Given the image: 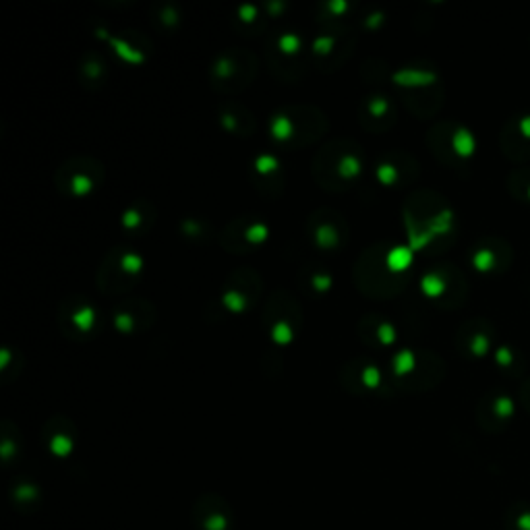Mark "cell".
<instances>
[{"mask_svg": "<svg viewBox=\"0 0 530 530\" xmlns=\"http://www.w3.org/2000/svg\"><path fill=\"white\" fill-rule=\"evenodd\" d=\"M468 346L475 357H485L491 348V338L485 332H477L473 338H470Z\"/></svg>", "mask_w": 530, "mask_h": 530, "instance_id": "obj_24", "label": "cell"}, {"mask_svg": "<svg viewBox=\"0 0 530 530\" xmlns=\"http://www.w3.org/2000/svg\"><path fill=\"white\" fill-rule=\"evenodd\" d=\"M317 176H323L319 181L326 187H336V185H350L352 181H357L363 172V154L361 147L352 141H336L330 143L328 147H323L321 154L317 156L315 162Z\"/></svg>", "mask_w": 530, "mask_h": 530, "instance_id": "obj_1", "label": "cell"}, {"mask_svg": "<svg viewBox=\"0 0 530 530\" xmlns=\"http://www.w3.org/2000/svg\"><path fill=\"white\" fill-rule=\"evenodd\" d=\"M381 381H384V373H381V369L373 361H363L361 371H359V384L365 388V392L379 388Z\"/></svg>", "mask_w": 530, "mask_h": 530, "instance_id": "obj_14", "label": "cell"}, {"mask_svg": "<svg viewBox=\"0 0 530 530\" xmlns=\"http://www.w3.org/2000/svg\"><path fill=\"white\" fill-rule=\"evenodd\" d=\"M15 437L9 435L7 431V425H5V431H3V444H0V454H3V462L9 466L13 458L19 456V441H13Z\"/></svg>", "mask_w": 530, "mask_h": 530, "instance_id": "obj_22", "label": "cell"}, {"mask_svg": "<svg viewBox=\"0 0 530 530\" xmlns=\"http://www.w3.org/2000/svg\"><path fill=\"white\" fill-rule=\"evenodd\" d=\"M195 530H234V510L220 493H201L191 508Z\"/></svg>", "mask_w": 530, "mask_h": 530, "instance_id": "obj_3", "label": "cell"}, {"mask_svg": "<svg viewBox=\"0 0 530 530\" xmlns=\"http://www.w3.org/2000/svg\"><path fill=\"white\" fill-rule=\"evenodd\" d=\"M473 265L479 272H493L495 265H497V257L491 249H477L473 253Z\"/></svg>", "mask_w": 530, "mask_h": 530, "instance_id": "obj_17", "label": "cell"}, {"mask_svg": "<svg viewBox=\"0 0 530 530\" xmlns=\"http://www.w3.org/2000/svg\"><path fill=\"white\" fill-rule=\"evenodd\" d=\"M203 230V224L197 222V220H185L183 222V232L187 234V237H201Z\"/></svg>", "mask_w": 530, "mask_h": 530, "instance_id": "obj_27", "label": "cell"}, {"mask_svg": "<svg viewBox=\"0 0 530 530\" xmlns=\"http://www.w3.org/2000/svg\"><path fill=\"white\" fill-rule=\"evenodd\" d=\"M9 499H11V506L23 514V516H29L34 514L42 508V502H44V493L40 489V485L32 479H15L11 483V489H9Z\"/></svg>", "mask_w": 530, "mask_h": 530, "instance_id": "obj_5", "label": "cell"}, {"mask_svg": "<svg viewBox=\"0 0 530 530\" xmlns=\"http://www.w3.org/2000/svg\"><path fill=\"white\" fill-rule=\"evenodd\" d=\"M365 112H367V119L373 121H384L390 119V100L386 96H369L365 100Z\"/></svg>", "mask_w": 530, "mask_h": 530, "instance_id": "obj_13", "label": "cell"}, {"mask_svg": "<svg viewBox=\"0 0 530 530\" xmlns=\"http://www.w3.org/2000/svg\"><path fill=\"white\" fill-rule=\"evenodd\" d=\"M239 17H241V21H245V23H253V21L257 19V7H255V5H243V7L239 9Z\"/></svg>", "mask_w": 530, "mask_h": 530, "instance_id": "obj_29", "label": "cell"}, {"mask_svg": "<svg viewBox=\"0 0 530 530\" xmlns=\"http://www.w3.org/2000/svg\"><path fill=\"white\" fill-rule=\"evenodd\" d=\"M412 253H415V249H412V247H394V249H390L386 253L388 268L394 274H400V272L408 270V265L412 263Z\"/></svg>", "mask_w": 530, "mask_h": 530, "instance_id": "obj_12", "label": "cell"}, {"mask_svg": "<svg viewBox=\"0 0 530 530\" xmlns=\"http://www.w3.org/2000/svg\"><path fill=\"white\" fill-rule=\"evenodd\" d=\"M421 288L423 292L427 294L429 299H437L441 297L448 290V282L444 278V274L439 272H427L423 278H421Z\"/></svg>", "mask_w": 530, "mask_h": 530, "instance_id": "obj_15", "label": "cell"}, {"mask_svg": "<svg viewBox=\"0 0 530 530\" xmlns=\"http://www.w3.org/2000/svg\"><path fill=\"white\" fill-rule=\"evenodd\" d=\"M518 129H520V133H522L524 139H530V114H524L522 116L520 123H518Z\"/></svg>", "mask_w": 530, "mask_h": 530, "instance_id": "obj_30", "label": "cell"}, {"mask_svg": "<svg viewBox=\"0 0 530 530\" xmlns=\"http://www.w3.org/2000/svg\"><path fill=\"white\" fill-rule=\"evenodd\" d=\"M42 437H44V444H46L48 452H52L56 458H67L75 450L77 429L73 427V423L69 419L56 417V419L46 423Z\"/></svg>", "mask_w": 530, "mask_h": 530, "instance_id": "obj_4", "label": "cell"}, {"mask_svg": "<svg viewBox=\"0 0 530 530\" xmlns=\"http://www.w3.org/2000/svg\"><path fill=\"white\" fill-rule=\"evenodd\" d=\"M311 284H313L315 290L323 292V290H328V288L332 286V276L323 274V272H315V274L311 276Z\"/></svg>", "mask_w": 530, "mask_h": 530, "instance_id": "obj_26", "label": "cell"}, {"mask_svg": "<svg viewBox=\"0 0 530 530\" xmlns=\"http://www.w3.org/2000/svg\"><path fill=\"white\" fill-rule=\"evenodd\" d=\"M313 234V241L317 247L321 249H336L342 243V230L338 228V224L334 220L328 222H317V226L311 230Z\"/></svg>", "mask_w": 530, "mask_h": 530, "instance_id": "obj_8", "label": "cell"}, {"mask_svg": "<svg viewBox=\"0 0 530 530\" xmlns=\"http://www.w3.org/2000/svg\"><path fill=\"white\" fill-rule=\"evenodd\" d=\"M278 52H282L284 56H292L301 52V38L294 34V32H286L278 38Z\"/></svg>", "mask_w": 530, "mask_h": 530, "instance_id": "obj_19", "label": "cell"}, {"mask_svg": "<svg viewBox=\"0 0 530 530\" xmlns=\"http://www.w3.org/2000/svg\"><path fill=\"white\" fill-rule=\"evenodd\" d=\"M375 334H377V340L384 346H390L396 340V330H394L392 323L386 321V319H379L375 323Z\"/></svg>", "mask_w": 530, "mask_h": 530, "instance_id": "obj_23", "label": "cell"}, {"mask_svg": "<svg viewBox=\"0 0 530 530\" xmlns=\"http://www.w3.org/2000/svg\"><path fill=\"white\" fill-rule=\"evenodd\" d=\"M56 185L71 197L90 195L98 185H102V164L90 158L69 160L58 170Z\"/></svg>", "mask_w": 530, "mask_h": 530, "instance_id": "obj_2", "label": "cell"}, {"mask_svg": "<svg viewBox=\"0 0 530 530\" xmlns=\"http://www.w3.org/2000/svg\"><path fill=\"white\" fill-rule=\"evenodd\" d=\"M526 193H528V199H530V185H528V191Z\"/></svg>", "mask_w": 530, "mask_h": 530, "instance_id": "obj_31", "label": "cell"}, {"mask_svg": "<svg viewBox=\"0 0 530 530\" xmlns=\"http://www.w3.org/2000/svg\"><path fill=\"white\" fill-rule=\"evenodd\" d=\"M143 222H147L145 214L141 212L139 205H131L129 210L123 212V218H121V224L127 228V230H139L143 226Z\"/></svg>", "mask_w": 530, "mask_h": 530, "instance_id": "obj_20", "label": "cell"}, {"mask_svg": "<svg viewBox=\"0 0 530 530\" xmlns=\"http://www.w3.org/2000/svg\"><path fill=\"white\" fill-rule=\"evenodd\" d=\"M253 170H255L257 176H261V179L268 181V185L272 181L278 183L280 176H282V164H280V160L274 154L257 156L255 162H253Z\"/></svg>", "mask_w": 530, "mask_h": 530, "instance_id": "obj_11", "label": "cell"}, {"mask_svg": "<svg viewBox=\"0 0 530 530\" xmlns=\"http://www.w3.org/2000/svg\"><path fill=\"white\" fill-rule=\"evenodd\" d=\"M493 410H495V415L497 417H502V419H510L514 412H516V402L512 396L508 394H502V396H497L493 400Z\"/></svg>", "mask_w": 530, "mask_h": 530, "instance_id": "obj_21", "label": "cell"}, {"mask_svg": "<svg viewBox=\"0 0 530 530\" xmlns=\"http://www.w3.org/2000/svg\"><path fill=\"white\" fill-rule=\"evenodd\" d=\"M81 71H83V75L87 77V79H92V81H98L102 75H104V71H106V65H104V61H102V58H98V56H87L85 58V61H83V67H81Z\"/></svg>", "mask_w": 530, "mask_h": 530, "instance_id": "obj_18", "label": "cell"}, {"mask_svg": "<svg viewBox=\"0 0 530 530\" xmlns=\"http://www.w3.org/2000/svg\"><path fill=\"white\" fill-rule=\"evenodd\" d=\"M243 67L239 63V54L237 52H222L218 58H216V63L212 67V73H214V85H218L220 90H232V83L237 79L241 73H243Z\"/></svg>", "mask_w": 530, "mask_h": 530, "instance_id": "obj_7", "label": "cell"}, {"mask_svg": "<svg viewBox=\"0 0 530 530\" xmlns=\"http://www.w3.org/2000/svg\"><path fill=\"white\" fill-rule=\"evenodd\" d=\"M452 152L462 158V160H468L473 158L475 152H477V137L475 133L470 131L468 127L464 125H458L452 133Z\"/></svg>", "mask_w": 530, "mask_h": 530, "instance_id": "obj_9", "label": "cell"}, {"mask_svg": "<svg viewBox=\"0 0 530 530\" xmlns=\"http://www.w3.org/2000/svg\"><path fill=\"white\" fill-rule=\"evenodd\" d=\"M394 81L402 87H425L437 81V73L435 71H427V69H402L394 75Z\"/></svg>", "mask_w": 530, "mask_h": 530, "instance_id": "obj_10", "label": "cell"}, {"mask_svg": "<svg viewBox=\"0 0 530 530\" xmlns=\"http://www.w3.org/2000/svg\"><path fill=\"white\" fill-rule=\"evenodd\" d=\"M160 21L164 25H174V23H179V13H176L172 7H162L160 11Z\"/></svg>", "mask_w": 530, "mask_h": 530, "instance_id": "obj_28", "label": "cell"}, {"mask_svg": "<svg viewBox=\"0 0 530 530\" xmlns=\"http://www.w3.org/2000/svg\"><path fill=\"white\" fill-rule=\"evenodd\" d=\"M61 317H67L71 330L81 336L92 334L98 328V311L87 299H79L75 307H67V315L61 313Z\"/></svg>", "mask_w": 530, "mask_h": 530, "instance_id": "obj_6", "label": "cell"}, {"mask_svg": "<svg viewBox=\"0 0 530 530\" xmlns=\"http://www.w3.org/2000/svg\"><path fill=\"white\" fill-rule=\"evenodd\" d=\"M415 369H417V352L415 350L404 348V350L396 352V357H394V373L396 375L404 377Z\"/></svg>", "mask_w": 530, "mask_h": 530, "instance_id": "obj_16", "label": "cell"}, {"mask_svg": "<svg viewBox=\"0 0 530 530\" xmlns=\"http://www.w3.org/2000/svg\"><path fill=\"white\" fill-rule=\"evenodd\" d=\"M495 361L502 365V367H510L514 363V352L510 346L502 344V346H497L495 348Z\"/></svg>", "mask_w": 530, "mask_h": 530, "instance_id": "obj_25", "label": "cell"}]
</instances>
